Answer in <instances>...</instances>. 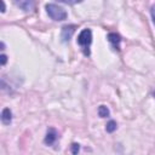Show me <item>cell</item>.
Here are the masks:
<instances>
[{
    "label": "cell",
    "instance_id": "obj_1",
    "mask_svg": "<svg viewBox=\"0 0 155 155\" xmlns=\"http://www.w3.org/2000/svg\"><path fill=\"white\" fill-rule=\"evenodd\" d=\"M78 45L81 47V51L85 56H90L91 51H90V46H91V42H92V31L91 29L86 28V29H82L78 36Z\"/></svg>",
    "mask_w": 155,
    "mask_h": 155
},
{
    "label": "cell",
    "instance_id": "obj_2",
    "mask_svg": "<svg viewBox=\"0 0 155 155\" xmlns=\"http://www.w3.org/2000/svg\"><path fill=\"white\" fill-rule=\"evenodd\" d=\"M46 12L53 21H64L68 16L67 11L56 4H47L46 5Z\"/></svg>",
    "mask_w": 155,
    "mask_h": 155
},
{
    "label": "cell",
    "instance_id": "obj_3",
    "mask_svg": "<svg viewBox=\"0 0 155 155\" xmlns=\"http://www.w3.org/2000/svg\"><path fill=\"white\" fill-rule=\"evenodd\" d=\"M75 29H76V27H75L74 24L64 25V27L62 28V34H61L62 41H63V42H69V40L71 39V36H73Z\"/></svg>",
    "mask_w": 155,
    "mask_h": 155
},
{
    "label": "cell",
    "instance_id": "obj_4",
    "mask_svg": "<svg viewBox=\"0 0 155 155\" xmlns=\"http://www.w3.org/2000/svg\"><path fill=\"white\" fill-rule=\"evenodd\" d=\"M15 4L25 12H30L35 7L34 0H15Z\"/></svg>",
    "mask_w": 155,
    "mask_h": 155
},
{
    "label": "cell",
    "instance_id": "obj_5",
    "mask_svg": "<svg viewBox=\"0 0 155 155\" xmlns=\"http://www.w3.org/2000/svg\"><path fill=\"white\" fill-rule=\"evenodd\" d=\"M108 41L111 44L113 48L115 51H120V42H121V36L116 33H109L108 34Z\"/></svg>",
    "mask_w": 155,
    "mask_h": 155
},
{
    "label": "cell",
    "instance_id": "obj_6",
    "mask_svg": "<svg viewBox=\"0 0 155 155\" xmlns=\"http://www.w3.org/2000/svg\"><path fill=\"white\" fill-rule=\"evenodd\" d=\"M58 139V132L54 128H48L46 137H45V143L48 145H52L56 143V140Z\"/></svg>",
    "mask_w": 155,
    "mask_h": 155
},
{
    "label": "cell",
    "instance_id": "obj_7",
    "mask_svg": "<svg viewBox=\"0 0 155 155\" xmlns=\"http://www.w3.org/2000/svg\"><path fill=\"white\" fill-rule=\"evenodd\" d=\"M11 120H12V113H11V110L8 108H5L2 110V113H1V121H2V124L8 125L11 122Z\"/></svg>",
    "mask_w": 155,
    "mask_h": 155
},
{
    "label": "cell",
    "instance_id": "obj_8",
    "mask_svg": "<svg viewBox=\"0 0 155 155\" xmlns=\"http://www.w3.org/2000/svg\"><path fill=\"white\" fill-rule=\"evenodd\" d=\"M98 115L101 117H109L110 111H109V109L105 105H99V108H98Z\"/></svg>",
    "mask_w": 155,
    "mask_h": 155
},
{
    "label": "cell",
    "instance_id": "obj_9",
    "mask_svg": "<svg viewBox=\"0 0 155 155\" xmlns=\"http://www.w3.org/2000/svg\"><path fill=\"white\" fill-rule=\"evenodd\" d=\"M105 130H107V132H109V133L114 132V131L116 130V122H115V121H113V120H110V121L107 124Z\"/></svg>",
    "mask_w": 155,
    "mask_h": 155
},
{
    "label": "cell",
    "instance_id": "obj_10",
    "mask_svg": "<svg viewBox=\"0 0 155 155\" xmlns=\"http://www.w3.org/2000/svg\"><path fill=\"white\" fill-rule=\"evenodd\" d=\"M56 1H59V2H63V4H67V5H75V4L81 2L82 0H56Z\"/></svg>",
    "mask_w": 155,
    "mask_h": 155
},
{
    "label": "cell",
    "instance_id": "obj_11",
    "mask_svg": "<svg viewBox=\"0 0 155 155\" xmlns=\"http://www.w3.org/2000/svg\"><path fill=\"white\" fill-rule=\"evenodd\" d=\"M79 150H80V145H79L78 143H73V144H71V153H73V154H78Z\"/></svg>",
    "mask_w": 155,
    "mask_h": 155
},
{
    "label": "cell",
    "instance_id": "obj_12",
    "mask_svg": "<svg viewBox=\"0 0 155 155\" xmlns=\"http://www.w3.org/2000/svg\"><path fill=\"white\" fill-rule=\"evenodd\" d=\"M150 13H151L153 22H154V24H155V5H153V6H151V8H150Z\"/></svg>",
    "mask_w": 155,
    "mask_h": 155
},
{
    "label": "cell",
    "instance_id": "obj_13",
    "mask_svg": "<svg viewBox=\"0 0 155 155\" xmlns=\"http://www.w3.org/2000/svg\"><path fill=\"white\" fill-rule=\"evenodd\" d=\"M0 58H1V65H5V63H6V61H7V57H6V54H4V53H2Z\"/></svg>",
    "mask_w": 155,
    "mask_h": 155
},
{
    "label": "cell",
    "instance_id": "obj_14",
    "mask_svg": "<svg viewBox=\"0 0 155 155\" xmlns=\"http://www.w3.org/2000/svg\"><path fill=\"white\" fill-rule=\"evenodd\" d=\"M1 4H2V12H5V2H4V0H1Z\"/></svg>",
    "mask_w": 155,
    "mask_h": 155
},
{
    "label": "cell",
    "instance_id": "obj_15",
    "mask_svg": "<svg viewBox=\"0 0 155 155\" xmlns=\"http://www.w3.org/2000/svg\"><path fill=\"white\" fill-rule=\"evenodd\" d=\"M153 97H154V98H155V90H154V91H153Z\"/></svg>",
    "mask_w": 155,
    "mask_h": 155
}]
</instances>
